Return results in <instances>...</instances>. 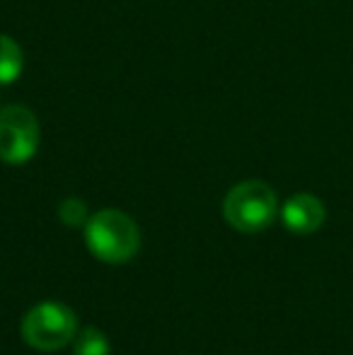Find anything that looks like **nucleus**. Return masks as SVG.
Segmentation results:
<instances>
[{"instance_id":"obj_1","label":"nucleus","mask_w":353,"mask_h":355,"mask_svg":"<svg viewBox=\"0 0 353 355\" xmlns=\"http://www.w3.org/2000/svg\"><path fill=\"white\" fill-rule=\"evenodd\" d=\"M85 244L94 259L104 263H126L133 259L141 249V232L133 218L126 213L114 211H99L89 215L85 225Z\"/></svg>"},{"instance_id":"obj_2","label":"nucleus","mask_w":353,"mask_h":355,"mask_svg":"<svg viewBox=\"0 0 353 355\" xmlns=\"http://www.w3.org/2000/svg\"><path fill=\"white\" fill-rule=\"evenodd\" d=\"M278 215V198L268 184L250 179L227 191L223 201V218L237 232L255 234L266 230Z\"/></svg>"},{"instance_id":"obj_3","label":"nucleus","mask_w":353,"mask_h":355,"mask_svg":"<svg viewBox=\"0 0 353 355\" xmlns=\"http://www.w3.org/2000/svg\"><path fill=\"white\" fill-rule=\"evenodd\" d=\"M78 317L61 302H46L32 307L22 319V338L34 351H61L76 338Z\"/></svg>"},{"instance_id":"obj_4","label":"nucleus","mask_w":353,"mask_h":355,"mask_svg":"<svg viewBox=\"0 0 353 355\" xmlns=\"http://www.w3.org/2000/svg\"><path fill=\"white\" fill-rule=\"evenodd\" d=\"M39 121L27 107L10 104L0 109V159L8 164H24L37 155Z\"/></svg>"},{"instance_id":"obj_5","label":"nucleus","mask_w":353,"mask_h":355,"mask_svg":"<svg viewBox=\"0 0 353 355\" xmlns=\"http://www.w3.org/2000/svg\"><path fill=\"white\" fill-rule=\"evenodd\" d=\"M325 203L312 193H295L281 208V220L286 230L295 234H312L325 225Z\"/></svg>"},{"instance_id":"obj_6","label":"nucleus","mask_w":353,"mask_h":355,"mask_svg":"<svg viewBox=\"0 0 353 355\" xmlns=\"http://www.w3.org/2000/svg\"><path fill=\"white\" fill-rule=\"evenodd\" d=\"M24 53L15 39L0 34V85H12L22 75Z\"/></svg>"},{"instance_id":"obj_7","label":"nucleus","mask_w":353,"mask_h":355,"mask_svg":"<svg viewBox=\"0 0 353 355\" xmlns=\"http://www.w3.org/2000/svg\"><path fill=\"white\" fill-rule=\"evenodd\" d=\"M73 355H112V346L99 329L85 327L73 338Z\"/></svg>"},{"instance_id":"obj_8","label":"nucleus","mask_w":353,"mask_h":355,"mask_svg":"<svg viewBox=\"0 0 353 355\" xmlns=\"http://www.w3.org/2000/svg\"><path fill=\"white\" fill-rule=\"evenodd\" d=\"M58 218H61V223L66 225V227H83V225H87L89 220V213H87V206L83 198H66V201L58 206Z\"/></svg>"}]
</instances>
